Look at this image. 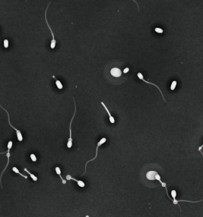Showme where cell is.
<instances>
[{
	"label": "cell",
	"mask_w": 203,
	"mask_h": 217,
	"mask_svg": "<svg viewBox=\"0 0 203 217\" xmlns=\"http://www.w3.org/2000/svg\"><path fill=\"white\" fill-rule=\"evenodd\" d=\"M137 76H138V78L140 79V80L143 81L144 82H145V83H147V84H152V85L155 86L156 88H157L159 89V91L160 92V94H161L162 97H163L164 100L165 102H167V101H166V100H165V98H164V95H163V93H162V92H161V90H160V88H159V87H158L157 85H156V84H153V83H151V82L146 81V80H145V79H144V76H143V75H142V73H141V72H138V73H137Z\"/></svg>",
	"instance_id": "8992f818"
},
{
	"label": "cell",
	"mask_w": 203,
	"mask_h": 217,
	"mask_svg": "<svg viewBox=\"0 0 203 217\" xmlns=\"http://www.w3.org/2000/svg\"><path fill=\"white\" fill-rule=\"evenodd\" d=\"M50 3H51V2H49V5L47 6V7H46V10H45V22H46V24L48 25V27L49 28V30H50V32H51V33H52V42H51V49H55V47H56V40H55V37H54V33H53V31L52 30V29H51V27H50V26H49V22H48V19H47V11H48V8H49V5H50Z\"/></svg>",
	"instance_id": "3957f363"
},
{
	"label": "cell",
	"mask_w": 203,
	"mask_h": 217,
	"mask_svg": "<svg viewBox=\"0 0 203 217\" xmlns=\"http://www.w3.org/2000/svg\"><path fill=\"white\" fill-rule=\"evenodd\" d=\"M101 104L103 105V107H104V108H105V110L106 111V112H107V114H108V115H109V119H110V123H115V119H114V118L112 116V115L110 114V111L108 110V108H107V107L105 105V104L103 103V102H101Z\"/></svg>",
	"instance_id": "30bf717a"
},
{
	"label": "cell",
	"mask_w": 203,
	"mask_h": 217,
	"mask_svg": "<svg viewBox=\"0 0 203 217\" xmlns=\"http://www.w3.org/2000/svg\"><path fill=\"white\" fill-rule=\"evenodd\" d=\"M176 86H177V81H172V83H171V91H174V90L175 89Z\"/></svg>",
	"instance_id": "2e32d148"
},
{
	"label": "cell",
	"mask_w": 203,
	"mask_h": 217,
	"mask_svg": "<svg viewBox=\"0 0 203 217\" xmlns=\"http://www.w3.org/2000/svg\"><path fill=\"white\" fill-rule=\"evenodd\" d=\"M202 148H203V144H202V145H201V146H200V147L198 148V151L201 150V149H202Z\"/></svg>",
	"instance_id": "44dd1931"
},
{
	"label": "cell",
	"mask_w": 203,
	"mask_h": 217,
	"mask_svg": "<svg viewBox=\"0 0 203 217\" xmlns=\"http://www.w3.org/2000/svg\"><path fill=\"white\" fill-rule=\"evenodd\" d=\"M12 146H13V142L12 141H9L8 142V143H7V165H6V167H5V169H3V171L2 172V174H1V176H0V184H1V186H2V188H3V185H2V176H3V173L5 172V170H6V169L7 168V166H8V165H9V162H10V149L12 148Z\"/></svg>",
	"instance_id": "277c9868"
},
{
	"label": "cell",
	"mask_w": 203,
	"mask_h": 217,
	"mask_svg": "<svg viewBox=\"0 0 203 217\" xmlns=\"http://www.w3.org/2000/svg\"><path fill=\"white\" fill-rule=\"evenodd\" d=\"M55 171H56V174L57 175H59V176H60V179H61V181H62V183L64 185V184H66V181L62 177V176H61V170H60V168L59 167H58V166H56V168H55Z\"/></svg>",
	"instance_id": "8fae6325"
},
{
	"label": "cell",
	"mask_w": 203,
	"mask_h": 217,
	"mask_svg": "<svg viewBox=\"0 0 203 217\" xmlns=\"http://www.w3.org/2000/svg\"><path fill=\"white\" fill-rule=\"evenodd\" d=\"M30 159L32 160V162H37V157H36V155L34 154V153H31L30 154Z\"/></svg>",
	"instance_id": "e0dca14e"
},
{
	"label": "cell",
	"mask_w": 203,
	"mask_h": 217,
	"mask_svg": "<svg viewBox=\"0 0 203 217\" xmlns=\"http://www.w3.org/2000/svg\"><path fill=\"white\" fill-rule=\"evenodd\" d=\"M106 142V138H103V139H100V141H99V142H98V145H97V148H96V153H95V156H94V158H92L91 160H89L88 162H86V165H85V170H86V169H87V164H88V163H89L90 162H92V161H94V159L96 158V157H97V156H98V147H99L100 146H102V145H103V144H104V143H105Z\"/></svg>",
	"instance_id": "5b68a950"
},
{
	"label": "cell",
	"mask_w": 203,
	"mask_h": 217,
	"mask_svg": "<svg viewBox=\"0 0 203 217\" xmlns=\"http://www.w3.org/2000/svg\"><path fill=\"white\" fill-rule=\"evenodd\" d=\"M121 73H122V72L121 71L120 68H113L110 70V74L114 77H120L121 76Z\"/></svg>",
	"instance_id": "9c48e42d"
},
{
	"label": "cell",
	"mask_w": 203,
	"mask_h": 217,
	"mask_svg": "<svg viewBox=\"0 0 203 217\" xmlns=\"http://www.w3.org/2000/svg\"><path fill=\"white\" fill-rule=\"evenodd\" d=\"M129 71V68H128V67H127V68H126L123 70V72H124V73H127Z\"/></svg>",
	"instance_id": "ffe728a7"
},
{
	"label": "cell",
	"mask_w": 203,
	"mask_h": 217,
	"mask_svg": "<svg viewBox=\"0 0 203 217\" xmlns=\"http://www.w3.org/2000/svg\"><path fill=\"white\" fill-rule=\"evenodd\" d=\"M176 196H177V192H176V190L173 189V190L171 191V197H172V201L176 200Z\"/></svg>",
	"instance_id": "9a60e30c"
},
{
	"label": "cell",
	"mask_w": 203,
	"mask_h": 217,
	"mask_svg": "<svg viewBox=\"0 0 203 217\" xmlns=\"http://www.w3.org/2000/svg\"><path fill=\"white\" fill-rule=\"evenodd\" d=\"M66 179H67V180H72V181H76V182H77V185H78L79 187H80V188H84L85 185H86L85 183H84L83 181H79V180L74 178V177H72L70 174H68V175L66 176Z\"/></svg>",
	"instance_id": "52a82bcc"
},
{
	"label": "cell",
	"mask_w": 203,
	"mask_h": 217,
	"mask_svg": "<svg viewBox=\"0 0 203 217\" xmlns=\"http://www.w3.org/2000/svg\"><path fill=\"white\" fill-rule=\"evenodd\" d=\"M52 77H53V78L55 79V80H56V85L57 88H58V89H60V90H61V89H63V88H64V87H63V84H62V83L60 82V81H59V80H56V76H52Z\"/></svg>",
	"instance_id": "4fadbf2b"
},
{
	"label": "cell",
	"mask_w": 203,
	"mask_h": 217,
	"mask_svg": "<svg viewBox=\"0 0 203 217\" xmlns=\"http://www.w3.org/2000/svg\"><path fill=\"white\" fill-rule=\"evenodd\" d=\"M3 46L6 49H7L9 47V41L7 40V39H5V40L3 41Z\"/></svg>",
	"instance_id": "ac0fdd59"
},
{
	"label": "cell",
	"mask_w": 203,
	"mask_h": 217,
	"mask_svg": "<svg viewBox=\"0 0 203 217\" xmlns=\"http://www.w3.org/2000/svg\"><path fill=\"white\" fill-rule=\"evenodd\" d=\"M6 153V152H4V151H3V152H0V154H3V153Z\"/></svg>",
	"instance_id": "7402d4cb"
},
{
	"label": "cell",
	"mask_w": 203,
	"mask_h": 217,
	"mask_svg": "<svg viewBox=\"0 0 203 217\" xmlns=\"http://www.w3.org/2000/svg\"><path fill=\"white\" fill-rule=\"evenodd\" d=\"M73 101H74V104H75V111H74V114H73V116L71 118V123H70V126H69V132H70V135H69V138H68V142H67V147L68 149L71 148L72 146V144H73V139H72V135H71V124H72V122H73V119H74V117L75 115V113H76V104H75V99H73Z\"/></svg>",
	"instance_id": "6da1fadb"
},
{
	"label": "cell",
	"mask_w": 203,
	"mask_h": 217,
	"mask_svg": "<svg viewBox=\"0 0 203 217\" xmlns=\"http://www.w3.org/2000/svg\"><path fill=\"white\" fill-rule=\"evenodd\" d=\"M158 173L156 171H148L147 173H146V178L149 181H154L156 180V175Z\"/></svg>",
	"instance_id": "ba28073f"
},
{
	"label": "cell",
	"mask_w": 203,
	"mask_h": 217,
	"mask_svg": "<svg viewBox=\"0 0 203 217\" xmlns=\"http://www.w3.org/2000/svg\"><path fill=\"white\" fill-rule=\"evenodd\" d=\"M155 31H156V33H164V30H163V29H161V28H159V27H156V28L155 29Z\"/></svg>",
	"instance_id": "d6986e66"
},
{
	"label": "cell",
	"mask_w": 203,
	"mask_h": 217,
	"mask_svg": "<svg viewBox=\"0 0 203 217\" xmlns=\"http://www.w3.org/2000/svg\"><path fill=\"white\" fill-rule=\"evenodd\" d=\"M86 217H89V215H86Z\"/></svg>",
	"instance_id": "603a6c76"
},
{
	"label": "cell",
	"mask_w": 203,
	"mask_h": 217,
	"mask_svg": "<svg viewBox=\"0 0 203 217\" xmlns=\"http://www.w3.org/2000/svg\"><path fill=\"white\" fill-rule=\"evenodd\" d=\"M12 170H13V171H14V173H17V174H19L20 176H22V177H24V178H25V179H27V178H28V177H27V176H25V175H23L22 173H20V171L18 170V169H17V167H15V166H14V167L12 168Z\"/></svg>",
	"instance_id": "5bb4252c"
},
{
	"label": "cell",
	"mask_w": 203,
	"mask_h": 217,
	"mask_svg": "<svg viewBox=\"0 0 203 217\" xmlns=\"http://www.w3.org/2000/svg\"><path fill=\"white\" fill-rule=\"evenodd\" d=\"M0 107H1L2 109H3L6 112H7V116H8V123H9V124H10V126L14 129V130H15V131H16V134H17V140L19 141V142H22V140H23V136H22V132L20 131L19 130H17V128H15L11 123H10V115H9V113H8V111L5 109V108H3V107H2L1 105H0Z\"/></svg>",
	"instance_id": "7a4b0ae2"
},
{
	"label": "cell",
	"mask_w": 203,
	"mask_h": 217,
	"mask_svg": "<svg viewBox=\"0 0 203 217\" xmlns=\"http://www.w3.org/2000/svg\"><path fill=\"white\" fill-rule=\"evenodd\" d=\"M24 171H26V173H27L28 174H29L30 177H31V178H32V180H33V181H38V178H37V176H35L34 174H33V173H30V172H29V170H28L27 169H26V168H25V169H24Z\"/></svg>",
	"instance_id": "7c38bea8"
}]
</instances>
